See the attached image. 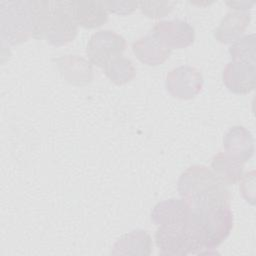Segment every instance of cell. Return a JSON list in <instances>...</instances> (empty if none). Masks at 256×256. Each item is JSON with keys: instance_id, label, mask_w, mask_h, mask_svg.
I'll list each match as a JSON object with an SVG mask.
<instances>
[{"instance_id": "obj_1", "label": "cell", "mask_w": 256, "mask_h": 256, "mask_svg": "<svg viewBox=\"0 0 256 256\" xmlns=\"http://www.w3.org/2000/svg\"><path fill=\"white\" fill-rule=\"evenodd\" d=\"M177 184L178 192L189 208L188 220H196L219 208L230 206L229 190L204 165H192L185 169Z\"/></svg>"}, {"instance_id": "obj_2", "label": "cell", "mask_w": 256, "mask_h": 256, "mask_svg": "<svg viewBox=\"0 0 256 256\" xmlns=\"http://www.w3.org/2000/svg\"><path fill=\"white\" fill-rule=\"evenodd\" d=\"M31 13L33 38L61 46L76 37L78 25L72 14L71 1H31Z\"/></svg>"}, {"instance_id": "obj_3", "label": "cell", "mask_w": 256, "mask_h": 256, "mask_svg": "<svg viewBox=\"0 0 256 256\" xmlns=\"http://www.w3.org/2000/svg\"><path fill=\"white\" fill-rule=\"evenodd\" d=\"M1 3V34L8 43L24 42L33 32L31 1Z\"/></svg>"}, {"instance_id": "obj_4", "label": "cell", "mask_w": 256, "mask_h": 256, "mask_svg": "<svg viewBox=\"0 0 256 256\" xmlns=\"http://www.w3.org/2000/svg\"><path fill=\"white\" fill-rule=\"evenodd\" d=\"M126 48L125 38L111 30L94 33L87 44L86 54L90 63L104 68L111 60L121 56Z\"/></svg>"}, {"instance_id": "obj_5", "label": "cell", "mask_w": 256, "mask_h": 256, "mask_svg": "<svg viewBox=\"0 0 256 256\" xmlns=\"http://www.w3.org/2000/svg\"><path fill=\"white\" fill-rule=\"evenodd\" d=\"M203 82V76L197 68L185 65L173 68L167 73L165 86L171 96L191 99L202 90Z\"/></svg>"}, {"instance_id": "obj_6", "label": "cell", "mask_w": 256, "mask_h": 256, "mask_svg": "<svg viewBox=\"0 0 256 256\" xmlns=\"http://www.w3.org/2000/svg\"><path fill=\"white\" fill-rule=\"evenodd\" d=\"M164 46L172 49H183L194 42V28L186 21L180 19L160 21L150 32Z\"/></svg>"}, {"instance_id": "obj_7", "label": "cell", "mask_w": 256, "mask_h": 256, "mask_svg": "<svg viewBox=\"0 0 256 256\" xmlns=\"http://www.w3.org/2000/svg\"><path fill=\"white\" fill-rule=\"evenodd\" d=\"M155 242L159 253L169 256L191 254V243L187 226H159L155 232Z\"/></svg>"}, {"instance_id": "obj_8", "label": "cell", "mask_w": 256, "mask_h": 256, "mask_svg": "<svg viewBox=\"0 0 256 256\" xmlns=\"http://www.w3.org/2000/svg\"><path fill=\"white\" fill-rule=\"evenodd\" d=\"M222 79L229 91L247 94L255 88L256 64L231 61L225 66Z\"/></svg>"}, {"instance_id": "obj_9", "label": "cell", "mask_w": 256, "mask_h": 256, "mask_svg": "<svg viewBox=\"0 0 256 256\" xmlns=\"http://www.w3.org/2000/svg\"><path fill=\"white\" fill-rule=\"evenodd\" d=\"M62 78L75 86H85L93 80L90 61L78 55H65L53 60Z\"/></svg>"}, {"instance_id": "obj_10", "label": "cell", "mask_w": 256, "mask_h": 256, "mask_svg": "<svg viewBox=\"0 0 256 256\" xmlns=\"http://www.w3.org/2000/svg\"><path fill=\"white\" fill-rule=\"evenodd\" d=\"M188 212V205L183 198L168 199L154 206L151 220L158 226H187Z\"/></svg>"}, {"instance_id": "obj_11", "label": "cell", "mask_w": 256, "mask_h": 256, "mask_svg": "<svg viewBox=\"0 0 256 256\" xmlns=\"http://www.w3.org/2000/svg\"><path fill=\"white\" fill-rule=\"evenodd\" d=\"M223 147L227 154L245 163L253 156L254 139L244 126H233L223 137Z\"/></svg>"}, {"instance_id": "obj_12", "label": "cell", "mask_w": 256, "mask_h": 256, "mask_svg": "<svg viewBox=\"0 0 256 256\" xmlns=\"http://www.w3.org/2000/svg\"><path fill=\"white\" fill-rule=\"evenodd\" d=\"M71 8L77 25L84 28L99 27L108 19V13L102 1H71Z\"/></svg>"}, {"instance_id": "obj_13", "label": "cell", "mask_w": 256, "mask_h": 256, "mask_svg": "<svg viewBox=\"0 0 256 256\" xmlns=\"http://www.w3.org/2000/svg\"><path fill=\"white\" fill-rule=\"evenodd\" d=\"M249 13L233 11L227 13L214 30L215 39L223 44L233 43L245 32L250 23Z\"/></svg>"}, {"instance_id": "obj_14", "label": "cell", "mask_w": 256, "mask_h": 256, "mask_svg": "<svg viewBox=\"0 0 256 256\" xmlns=\"http://www.w3.org/2000/svg\"><path fill=\"white\" fill-rule=\"evenodd\" d=\"M132 49L136 57L142 63L149 66L164 63L171 53V50L164 46L151 33L136 40L132 45Z\"/></svg>"}, {"instance_id": "obj_15", "label": "cell", "mask_w": 256, "mask_h": 256, "mask_svg": "<svg viewBox=\"0 0 256 256\" xmlns=\"http://www.w3.org/2000/svg\"><path fill=\"white\" fill-rule=\"evenodd\" d=\"M151 251L152 240L147 231L133 230L116 241L111 253L115 255H150Z\"/></svg>"}, {"instance_id": "obj_16", "label": "cell", "mask_w": 256, "mask_h": 256, "mask_svg": "<svg viewBox=\"0 0 256 256\" xmlns=\"http://www.w3.org/2000/svg\"><path fill=\"white\" fill-rule=\"evenodd\" d=\"M243 164L226 152L215 154L211 161L213 173L225 185H233L240 180L243 172Z\"/></svg>"}, {"instance_id": "obj_17", "label": "cell", "mask_w": 256, "mask_h": 256, "mask_svg": "<svg viewBox=\"0 0 256 256\" xmlns=\"http://www.w3.org/2000/svg\"><path fill=\"white\" fill-rule=\"evenodd\" d=\"M103 70L106 76L117 85L126 84L136 76V68L133 62L122 55L111 60Z\"/></svg>"}, {"instance_id": "obj_18", "label": "cell", "mask_w": 256, "mask_h": 256, "mask_svg": "<svg viewBox=\"0 0 256 256\" xmlns=\"http://www.w3.org/2000/svg\"><path fill=\"white\" fill-rule=\"evenodd\" d=\"M255 49V35L250 34L233 42L229 48V53L232 61L256 64Z\"/></svg>"}, {"instance_id": "obj_19", "label": "cell", "mask_w": 256, "mask_h": 256, "mask_svg": "<svg viewBox=\"0 0 256 256\" xmlns=\"http://www.w3.org/2000/svg\"><path fill=\"white\" fill-rule=\"evenodd\" d=\"M174 2H138L140 9L143 14H145L149 18H159L164 17L165 15L169 14L172 9Z\"/></svg>"}, {"instance_id": "obj_20", "label": "cell", "mask_w": 256, "mask_h": 256, "mask_svg": "<svg viewBox=\"0 0 256 256\" xmlns=\"http://www.w3.org/2000/svg\"><path fill=\"white\" fill-rule=\"evenodd\" d=\"M239 189L243 198L250 204H255V171L251 170L241 176Z\"/></svg>"}, {"instance_id": "obj_21", "label": "cell", "mask_w": 256, "mask_h": 256, "mask_svg": "<svg viewBox=\"0 0 256 256\" xmlns=\"http://www.w3.org/2000/svg\"><path fill=\"white\" fill-rule=\"evenodd\" d=\"M106 10L116 14H130L138 6V2L135 1H102Z\"/></svg>"}, {"instance_id": "obj_22", "label": "cell", "mask_w": 256, "mask_h": 256, "mask_svg": "<svg viewBox=\"0 0 256 256\" xmlns=\"http://www.w3.org/2000/svg\"><path fill=\"white\" fill-rule=\"evenodd\" d=\"M226 4L228 6H230L231 8H233L236 11H246L248 9H250L255 2H246V1H241V2H237V1H228L226 2Z\"/></svg>"}]
</instances>
